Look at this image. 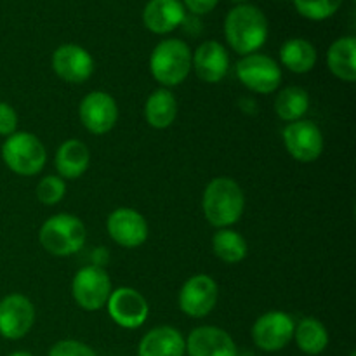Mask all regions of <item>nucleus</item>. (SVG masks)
<instances>
[{"instance_id": "f257e3e1", "label": "nucleus", "mask_w": 356, "mask_h": 356, "mask_svg": "<svg viewBox=\"0 0 356 356\" xmlns=\"http://www.w3.org/2000/svg\"><path fill=\"white\" fill-rule=\"evenodd\" d=\"M225 37L236 54H254L268 40L266 16L252 3H238L226 14Z\"/></svg>"}, {"instance_id": "f03ea898", "label": "nucleus", "mask_w": 356, "mask_h": 356, "mask_svg": "<svg viewBox=\"0 0 356 356\" xmlns=\"http://www.w3.org/2000/svg\"><path fill=\"white\" fill-rule=\"evenodd\" d=\"M204 216L216 228H228L238 222L245 209V197L232 177H216L207 184L202 198Z\"/></svg>"}, {"instance_id": "7ed1b4c3", "label": "nucleus", "mask_w": 356, "mask_h": 356, "mask_svg": "<svg viewBox=\"0 0 356 356\" xmlns=\"http://www.w3.org/2000/svg\"><path fill=\"white\" fill-rule=\"evenodd\" d=\"M191 49L179 38L159 42L149 56V70L160 86L174 87L183 83L191 72Z\"/></svg>"}, {"instance_id": "20e7f679", "label": "nucleus", "mask_w": 356, "mask_h": 356, "mask_svg": "<svg viewBox=\"0 0 356 356\" xmlns=\"http://www.w3.org/2000/svg\"><path fill=\"white\" fill-rule=\"evenodd\" d=\"M38 238L49 254L66 257L76 254L86 245L87 229L76 216L56 214L42 225Z\"/></svg>"}, {"instance_id": "39448f33", "label": "nucleus", "mask_w": 356, "mask_h": 356, "mask_svg": "<svg viewBox=\"0 0 356 356\" xmlns=\"http://www.w3.org/2000/svg\"><path fill=\"white\" fill-rule=\"evenodd\" d=\"M3 163L19 176H35L47 160L44 145L31 132H14L2 145Z\"/></svg>"}, {"instance_id": "423d86ee", "label": "nucleus", "mask_w": 356, "mask_h": 356, "mask_svg": "<svg viewBox=\"0 0 356 356\" xmlns=\"http://www.w3.org/2000/svg\"><path fill=\"white\" fill-rule=\"evenodd\" d=\"M236 76L252 92L271 94L280 86L282 70L270 56L254 52L236 63Z\"/></svg>"}, {"instance_id": "0eeeda50", "label": "nucleus", "mask_w": 356, "mask_h": 356, "mask_svg": "<svg viewBox=\"0 0 356 356\" xmlns=\"http://www.w3.org/2000/svg\"><path fill=\"white\" fill-rule=\"evenodd\" d=\"M72 294L76 305L86 312L104 308L111 296V282L99 266H86L76 271L72 284Z\"/></svg>"}, {"instance_id": "6e6552de", "label": "nucleus", "mask_w": 356, "mask_h": 356, "mask_svg": "<svg viewBox=\"0 0 356 356\" xmlns=\"http://www.w3.org/2000/svg\"><path fill=\"white\" fill-rule=\"evenodd\" d=\"M294 320L284 312H268L256 320L252 327V341L259 350L275 353L294 339Z\"/></svg>"}, {"instance_id": "1a4fd4ad", "label": "nucleus", "mask_w": 356, "mask_h": 356, "mask_svg": "<svg viewBox=\"0 0 356 356\" xmlns=\"http://www.w3.org/2000/svg\"><path fill=\"white\" fill-rule=\"evenodd\" d=\"M284 145L298 162H315L323 152V134L312 120L291 122L284 129Z\"/></svg>"}, {"instance_id": "9d476101", "label": "nucleus", "mask_w": 356, "mask_h": 356, "mask_svg": "<svg viewBox=\"0 0 356 356\" xmlns=\"http://www.w3.org/2000/svg\"><path fill=\"white\" fill-rule=\"evenodd\" d=\"M79 115L80 122L90 134H106L115 127L118 120L117 101L108 92L94 90L82 99Z\"/></svg>"}, {"instance_id": "9b49d317", "label": "nucleus", "mask_w": 356, "mask_h": 356, "mask_svg": "<svg viewBox=\"0 0 356 356\" xmlns=\"http://www.w3.org/2000/svg\"><path fill=\"white\" fill-rule=\"evenodd\" d=\"M218 284L209 275H195L179 291V308L191 318H204L218 302Z\"/></svg>"}, {"instance_id": "f8f14e48", "label": "nucleus", "mask_w": 356, "mask_h": 356, "mask_svg": "<svg viewBox=\"0 0 356 356\" xmlns=\"http://www.w3.org/2000/svg\"><path fill=\"white\" fill-rule=\"evenodd\" d=\"M35 322V308L23 294H9L0 301V336L17 341L26 336Z\"/></svg>"}, {"instance_id": "ddd939ff", "label": "nucleus", "mask_w": 356, "mask_h": 356, "mask_svg": "<svg viewBox=\"0 0 356 356\" xmlns=\"http://www.w3.org/2000/svg\"><path fill=\"white\" fill-rule=\"evenodd\" d=\"M106 306L111 320L124 329H139L146 322L149 313L145 296L131 287L111 291Z\"/></svg>"}, {"instance_id": "4468645a", "label": "nucleus", "mask_w": 356, "mask_h": 356, "mask_svg": "<svg viewBox=\"0 0 356 356\" xmlns=\"http://www.w3.org/2000/svg\"><path fill=\"white\" fill-rule=\"evenodd\" d=\"M56 75L68 83H83L94 73V59L76 44H63L52 54Z\"/></svg>"}, {"instance_id": "2eb2a0df", "label": "nucleus", "mask_w": 356, "mask_h": 356, "mask_svg": "<svg viewBox=\"0 0 356 356\" xmlns=\"http://www.w3.org/2000/svg\"><path fill=\"white\" fill-rule=\"evenodd\" d=\"M108 233L118 245L125 249L141 247L148 238L146 219L138 211L129 207L115 209L106 221Z\"/></svg>"}, {"instance_id": "dca6fc26", "label": "nucleus", "mask_w": 356, "mask_h": 356, "mask_svg": "<svg viewBox=\"0 0 356 356\" xmlns=\"http://www.w3.org/2000/svg\"><path fill=\"white\" fill-rule=\"evenodd\" d=\"M184 343L188 356H238L235 341L219 327H197Z\"/></svg>"}, {"instance_id": "f3484780", "label": "nucleus", "mask_w": 356, "mask_h": 356, "mask_svg": "<svg viewBox=\"0 0 356 356\" xmlns=\"http://www.w3.org/2000/svg\"><path fill=\"white\" fill-rule=\"evenodd\" d=\"M191 68L198 79L207 83H218L228 75L229 54L218 40H207L198 45L191 56Z\"/></svg>"}, {"instance_id": "a211bd4d", "label": "nucleus", "mask_w": 356, "mask_h": 356, "mask_svg": "<svg viewBox=\"0 0 356 356\" xmlns=\"http://www.w3.org/2000/svg\"><path fill=\"white\" fill-rule=\"evenodd\" d=\"M186 17L181 0H149L143 9V23L152 33L165 35L183 24Z\"/></svg>"}, {"instance_id": "6ab92c4d", "label": "nucleus", "mask_w": 356, "mask_h": 356, "mask_svg": "<svg viewBox=\"0 0 356 356\" xmlns=\"http://www.w3.org/2000/svg\"><path fill=\"white\" fill-rule=\"evenodd\" d=\"M186 343L177 329L170 325L155 327L145 334L138 348V356H184Z\"/></svg>"}, {"instance_id": "aec40b11", "label": "nucleus", "mask_w": 356, "mask_h": 356, "mask_svg": "<svg viewBox=\"0 0 356 356\" xmlns=\"http://www.w3.org/2000/svg\"><path fill=\"white\" fill-rule=\"evenodd\" d=\"M90 163V153L86 143L68 139L56 152V169L61 179H79Z\"/></svg>"}, {"instance_id": "412c9836", "label": "nucleus", "mask_w": 356, "mask_h": 356, "mask_svg": "<svg viewBox=\"0 0 356 356\" xmlns=\"http://www.w3.org/2000/svg\"><path fill=\"white\" fill-rule=\"evenodd\" d=\"M329 70L343 82L356 80V38L341 37L329 47L327 52Z\"/></svg>"}, {"instance_id": "4be33fe9", "label": "nucleus", "mask_w": 356, "mask_h": 356, "mask_svg": "<svg viewBox=\"0 0 356 356\" xmlns=\"http://www.w3.org/2000/svg\"><path fill=\"white\" fill-rule=\"evenodd\" d=\"M177 117L176 96L169 89H156L146 99L145 118L153 129H167L174 124Z\"/></svg>"}, {"instance_id": "5701e85b", "label": "nucleus", "mask_w": 356, "mask_h": 356, "mask_svg": "<svg viewBox=\"0 0 356 356\" xmlns=\"http://www.w3.org/2000/svg\"><path fill=\"white\" fill-rule=\"evenodd\" d=\"M316 54L315 45L306 38H291L280 47V61L287 70L294 73H308L315 68Z\"/></svg>"}, {"instance_id": "b1692460", "label": "nucleus", "mask_w": 356, "mask_h": 356, "mask_svg": "<svg viewBox=\"0 0 356 356\" xmlns=\"http://www.w3.org/2000/svg\"><path fill=\"white\" fill-rule=\"evenodd\" d=\"M294 339L302 353L316 356L329 346V332L325 325L316 318H305L296 325Z\"/></svg>"}, {"instance_id": "393cba45", "label": "nucleus", "mask_w": 356, "mask_h": 356, "mask_svg": "<svg viewBox=\"0 0 356 356\" xmlns=\"http://www.w3.org/2000/svg\"><path fill=\"white\" fill-rule=\"evenodd\" d=\"M309 110V96L305 89L298 86L285 87L275 99V111L285 122L302 120Z\"/></svg>"}, {"instance_id": "a878e982", "label": "nucleus", "mask_w": 356, "mask_h": 356, "mask_svg": "<svg viewBox=\"0 0 356 356\" xmlns=\"http://www.w3.org/2000/svg\"><path fill=\"white\" fill-rule=\"evenodd\" d=\"M212 250L225 263L236 264L245 259L247 242L238 232L221 228L212 238Z\"/></svg>"}, {"instance_id": "bb28decb", "label": "nucleus", "mask_w": 356, "mask_h": 356, "mask_svg": "<svg viewBox=\"0 0 356 356\" xmlns=\"http://www.w3.org/2000/svg\"><path fill=\"white\" fill-rule=\"evenodd\" d=\"M344 0H294V7L309 21H323L332 17L341 9Z\"/></svg>"}, {"instance_id": "cd10ccee", "label": "nucleus", "mask_w": 356, "mask_h": 356, "mask_svg": "<svg viewBox=\"0 0 356 356\" xmlns=\"http://www.w3.org/2000/svg\"><path fill=\"white\" fill-rule=\"evenodd\" d=\"M65 179H61L59 176H45L44 179H40V183L37 184V190H35L38 202L44 205L59 204L65 198Z\"/></svg>"}, {"instance_id": "c85d7f7f", "label": "nucleus", "mask_w": 356, "mask_h": 356, "mask_svg": "<svg viewBox=\"0 0 356 356\" xmlns=\"http://www.w3.org/2000/svg\"><path fill=\"white\" fill-rule=\"evenodd\" d=\"M49 356H96L92 348L75 339H65L56 343L49 351Z\"/></svg>"}, {"instance_id": "c756f323", "label": "nucleus", "mask_w": 356, "mask_h": 356, "mask_svg": "<svg viewBox=\"0 0 356 356\" xmlns=\"http://www.w3.org/2000/svg\"><path fill=\"white\" fill-rule=\"evenodd\" d=\"M17 127V113L10 104L0 101V136L9 138L16 132Z\"/></svg>"}, {"instance_id": "7c9ffc66", "label": "nucleus", "mask_w": 356, "mask_h": 356, "mask_svg": "<svg viewBox=\"0 0 356 356\" xmlns=\"http://www.w3.org/2000/svg\"><path fill=\"white\" fill-rule=\"evenodd\" d=\"M181 2H183L184 9L190 10L193 16H204L216 9L219 0H181Z\"/></svg>"}, {"instance_id": "2f4dec72", "label": "nucleus", "mask_w": 356, "mask_h": 356, "mask_svg": "<svg viewBox=\"0 0 356 356\" xmlns=\"http://www.w3.org/2000/svg\"><path fill=\"white\" fill-rule=\"evenodd\" d=\"M9 356H35V355L28 353V351H14V353H10Z\"/></svg>"}, {"instance_id": "473e14b6", "label": "nucleus", "mask_w": 356, "mask_h": 356, "mask_svg": "<svg viewBox=\"0 0 356 356\" xmlns=\"http://www.w3.org/2000/svg\"><path fill=\"white\" fill-rule=\"evenodd\" d=\"M233 2H235L236 6H238V3H247V0H233Z\"/></svg>"}, {"instance_id": "72a5a7b5", "label": "nucleus", "mask_w": 356, "mask_h": 356, "mask_svg": "<svg viewBox=\"0 0 356 356\" xmlns=\"http://www.w3.org/2000/svg\"><path fill=\"white\" fill-rule=\"evenodd\" d=\"M350 356H356V353H355V351H351V353H350Z\"/></svg>"}]
</instances>
